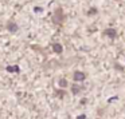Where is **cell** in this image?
<instances>
[{"label": "cell", "instance_id": "obj_1", "mask_svg": "<svg viewBox=\"0 0 125 119\" xmlns=\"http://www.w3.org/2000/svg\"><path fill=\"white\" fill-rule=\"evenodd\" d=\"M65 19H66V16H65V14H63V9L61 8V7H58V8L54 11V16H52V22H54V24H58V26L63 24Z\"/></svg>", "mask_w": 125, "mask_h": 119}, {"label": "cell", "instance_id": "obj_3", "mask_svg": "<svg viewBox=\"0 0 125 119\" xmlns=\"http://www.w3.org/2000/svg\"><path fill=\"white\" fill-rule=\"evenodd\" d=\"M73 79H74V82H83L86 79V74L82 72V71H75L73 74Z\"/></svg>", "mask_w": 125, "mask_h": 119}, {"label": "cell", "instance_id": "obj_4", "mask_svg": "<svg viewBox=\"0 0 125 119\" xmlns=\"http://www.w3.org/2000/svg\"><path fill=\"white\" fill-rule=\"evenodd\" d=\"M7 30H8L11 34H15V32H18L19 27H18V24L15 22H11V20H10V22L7 23Z\"/></svg>", "mask_w": 125, "mask_h": 119}, {"label": "cell", "instance_id": "obj_7", "mask_svg": "<svg viewBox=\"0 0 125 119\" xmlns=\"http://www.w3.org/2000/svg\"><path fill=\"white\" fill-rule=\"evenodd\" d=\"M58 84H59L61 87H67V80H65V79H59V80H58Z\"/></svg>", "mask_w": 125, "mask_h": 119}, {"label": "cell", "instance_id": "obj_10", "mask_svg": "<svg viewBox=\"0 0 125 119\" xmlns=\"http://www.w3.org/2000/svg\"><path fill=\"white\" fill-rule=\"evenodd\" d=\"M42 11H43V8H41V7H35V8H34V12H38V14Z\"/></svg>", "mask_w": 125, "mask_h": 119}, {"label": "cell", "instance_id": "obj_6", "mask_svg": "<svg viewBox=\"0 0 125 119\" xmlns=\"http://www.w3.org/2000/svg\"><path fill=\"white\" fill-rule=\"evenodd\" d=\"M6 70L8 71V72H16V74H19V72H20L19 66H7Z\"/></svg>", "mask_w": 125, "mask_h": 119}, {"label": "cell", "instance_id": "obj_9", "mask_svg": "<svg viewBox=\"0 0 125 119\" xmlns=\"http://www.w3.org/2000/svg\"><path fill=\"white\" fill-rule=\"evenodd\" d=\"M82 90V87H77V86H74L73 87V94H77V92H79Z\"/></svg>", "mask_w": 125, "mask_h": 119}, {"label": "cell", "instance_id": "obj_5", "mask_svg": "<svg viewBox=\"0 0 125 119\" xmlns=\"http://www.w3.org/2000/svg\"><path fill=\"white\" fill-rule=\"evenodd\" d=\"M52 50H54V52H57V54H62V52H63V47L61 46L59 43H54V44H52Z\"/></svg>", "mask_w": 125, "mask_h": 119}, {"label": "cell", "instance_id": "obj_2", "mask_svg": "<svg viewBox=\"0 0 125 119\" xmlns=\"http://www.w3.org/2000/svg\"><path fill=\"white\" fill-rule=\"evenodd\" d=\"M102 35L108 36V38H110V39H116L117 38V31H116V28H106V30H104Z\"/></svg>", "mask_w": 125, "mask_h": 119}, {"label": "cell", "instance_id": "obj_11", "mask_svg": "<svg viewBox=\"0 0 125 119\" xmlns=\"http://www.w3.org/2000/svg\"><path fill=\"white\" fill-rule=\"evenodd\" d=\"M116 68H117V70H120V71H122V70H124V67H121V66H120V64H117V63H116Z\"/></svg>", "mask_w": 125, "mask_h": 119}, {"label": "cell", "instance_id": "obj_8", "mask_svg": "<svg viewBox=\"0 0 125 119\" xmlns=\"http://www.w3.org/2000/svg\"><path fill=\"white\" fill-rule=\"evenodd\" d=\"M94 14H97V8H92V9H89V11H87V15H90V16H92V15H94Z\"/></svg>", "mask_w": 125, "mask_h": 119}]
</instances>
